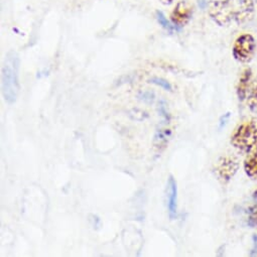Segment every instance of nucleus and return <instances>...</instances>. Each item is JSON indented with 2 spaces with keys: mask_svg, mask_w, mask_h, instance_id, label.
I'll return each mask as SVG.
<instances>
[{
  "mask_svg": "<svg viewBox=\"0 0 257 257\" xmlns=\"http://www.w3.org/2000/svg\"><path fill=\"white\" fill-rule=\"evenodd\" d=\"M255 12L253 0H211L208 14L220 27L242 25L249 22Z\"/></svg>",
  "mask_w": 257,
  "mask_h": 257,
  "instance_id": "obj_1",
  "label": "nucleus"
},
{
  "mask_svg": "<svg viewBox=\"0 0 257 257\" xmlns=\"http://www.w3.org/2000/svg\"><path fill=\"white\" fill-rule=\"evenodd\" d=\"M19 70L20 58L16 52L12 51L7 55L2 69V93L9 104L16 103L19 96Z\"/></svg>",
  "mask_w": 257,
  "mask_h": 257,
  "instance_id": "obj_2",
  "label": "nucleus"
},
{
  "mask_svg": "<svg viewBox=\"0 0 257 257\" xmlns=\"http://www.w3.org/2000/svg\"><path fill=\"white\" fill-rule=\"evenodd\" d=\"M230 144L244 153L255 149L257 147V118L251 117L240 123L231 136Z\"/></svg>",
  "mask_w": 257,
  "mask_h": 257,
  "instance_id": "obj_3",
  "label": "nucleus"
},
{
  "mask_svg": "<svg viewBox=\"0 0 257 257\" xmlns=\"http://www.w3.org/2000/svg\"><path fill=\"white\" fill-rule=\"evenodd\" d=\"M256 48L257 45L254 37L250 34H243L234 42L232 48L233 58L241 64H248L253 60Z\"/></svg>",
  "mask_w": 257,
  "mask_h": 257,
  "instance_id": "obj_4",
  "label": "nucleus"
},
{
  "mask_svg": "<svg viewBox=\"0 0 257 257\" xmlns=\"http://www.w3.org/2000/svg\"><path fill=\"white\" fill-rule=\"evenodd\" d=\"M239 170V162L231 156H223L218 159L215 164V173L220 181L228 183L237 174Z\"/></svg>",
  "mask_w": 257,
  "mask_h": 257,
  "instance_id": "obj_5",
  "label": "nucleus"
},
{
  "mask_svg": "<svg viewBox=\"0 0 257 257\" xmlns=\"http://www.w3.org/2000/svg\"><path fill=\"white\" fill-rule=\"evenodd\" d=\"M193 17V7L185 0L180 2L174 9L171 15L172 24L179 31L181 28H184L189 24Z\"/></svg>",
  "mask_w": 257,
  "mask_h": 257,
  "instance_id": "obj_6",
  "label": "nucleus"
},
{
  "mask_svg": "<svg viewBox=\"0 0 257 257\" xmlns=\"http://www.w3.org/2000/svg\"><path fill=\"white\" fill-rule=\"evenodd\" d=\"M167 201H168V213L171 220L177 218L178 214V187L177 181L173 176H170L168 180L167 188Z\"/></svg>",
  "mask_w": 257,
  "mask_h": 257,
  "instance_id": "obj_7",
  "label": "nucleus"
},
{
  "mask_svg": "<svg viewBox=\"0 0 257 257\" xmlns=\"http://www.w3.org/2000/svg\"><path fill=\"white\" fill-rule=\"evenodd\" d=\"M251 79H252V70L250 68H246L240 75L236 93L239 101H244L247 98L248 92L251 87Z\"/></svg>",
  "mask_w": 257,
  "mask_h": 257,
  "instance_id": "obj_8",
  "label": "nucleus"
},
{
  "mask_svg": "<svg viewBox=\"0 0 257 257\" xmlns=\"http://www.w3.org/2000/svg\"><path fill=\"white\" fill-rule=\"evenodd\" d=\"M244 171L245 174L251 178L256 179L257 178V147L253 149L251 152H249V155L244 161Z\"/></svg>",
  "mask_w": 257,
  "mask_h": 257,
  "instance_id": "obj_9",
  "label": "nucleus"
},
{
  "mask_svg": "<svg viewBox=\"0 0 257 257\" xmlns=\"http://www.w3.org/2000/svg\"><path fill=\"white\" fill-rule=\"evenodd\" d=\"M253 203L248 209V221L247 224L251 228H257V190L252 194Z\"/></svg>",
  "mask_w": 257,
  "mask_h": 257,
  "instance_id": "obj_10",
  "label": "nucleus"
},
{
  "mask_svg": "<svg viewBox=\"0 0 257 257\" xmlns=\"http://www.w3.org/2000/svg\"><path fill=\"white\" fill-rule=\"evenodd\" d=\"M247 105L250 110L257 109V77L253 84L250 87V90L247 95Z\"/></svg>",
  "mask_w": 257,
  "mask_h": 257,
  "instance_id": "obj_11",
  "label": "nucleus"
},
{
  "mask_svg": "<svg viewBox=\"0 0 257 257\" xmlns=\"http://www.w3.org/2000/svg\"><path fill=\"white\" fill-rule=\"evenodd\" d=\"M156 16H157V20H158L159 24H160L166 31H168L170 34H173L175 31H178V30L176 29V27H175L173 24H171V23L167 20L166 16H165L162 12H157Z\"/></svg>",
  "mask_w": 257,
  "mask_h": 257,
  "instance_id": "obj_12",
  "label": "nucleus"
},
{
  "mask_svg": "<svg viewBox=\"0 0 257 257\" xmlns=\"http://www.w3.org/2000/svg\"><path fill=\"white\" fill-rule=\"evenodd\" d=\"M170 136L171 132L169 130H160L157 132V135L155 137V143H158L159 146L166 145Z\"/></svg>",
  "mask_w": 257,
  "mask_h": 257,
  "instance_id": "obj_13",
  "label": "nucleus"
},
{
  "mask_svg": "<svg viewBox=\"0 0 257 257\" xmlns=\"http://www.w3.org/2000/svg\"><path fill=\"white\" fill-rule=\"evenodd\" d=\"M149 82L152 83V84H155V85H157V86H159L161 88H163L166 91H172L173 90V87H172L171 83L168 80H166V79L159 78V77H154V78L150 79Z\"/></svg>",
  "mask_w": 257,
  "mask_h": 257,
  "instance_id": "obj_14",
  "label": "nucleus"
},
{
  "mask_svg": "<svg viewBox=\"0 0 257 257\" xmlns=\"http://www.w3.org/2000/svg\"><path fill=\"white\" fill-rule=\"evenodd\" d=\"M139 98L141 100H143L146 103H153L155 100V94L153 92L150 91H146V92H142L139 96Z\"/></svg>",
  "mask_w": 257,
  "mask_h": 257,
  "instance_id": "obj_15",
  "label": "nucleus"
},
{
  "mask_svg": "<svg viewBox=\"0 0 257 257\" xmlns=\"http://www.w3.org/2000/svg\"><path fill=\"white\" fill-rule=\"evenodd\" d=\"M159 110H160V114H161V116L164 118V120L165 121H170V114H169V112H168V110H167V107H166V102L165 101H162L161 102V104H160V108H159Z\"/></svg>",
  "mask_w": 257,
  "mask_h": 257,
  "instance_id": "obj_16",
  "label": "nucleus"
},
{
  "mask_svg": "<svg viewBox=\"0 0 257 257\" xmlns=\"http://www.w3.org/2000/svg\"><path fill=\"white\" fill-rule=\"evenodd\" d=\"M249 256L257 257V235L252 236V248L250 250Z\"/></svg>",
  "mask_w": 257,
  "mask_h": 257,
  "instance_id": "obj_17",
  "label": "nucleus"
},
{
  "mask_svg": "<svg viewBox=\"0 0 257 257\" xmlns=\"http://www.w3.org/2000/svg\"><path fill=\"white\" fill-rule=\"evenodd\" d=\"M229 117H230V113H227L226 115H224V116L221 117V119H220V128H222L223 125H225V123H226V121H227V119H228Z\"/></svg>",
  "mask_w": 257,
  "mask_h": 257,
  "instance_id": "obj_18",
  "label": "nucleus"
},
{
  "mask_svg": "<svg viewBox=\"0 0 257 257\" xmlns=\"http://www.w3.org/2000/svg\"><path fill=\"white\" fill-rule=\"evenodd\" d=\"M174 2L175 0H162V4L165 6H169V5H172Z\"/></svg>",
  "mask_w": 257,
  "mask_h": 257,
  "instance_id": "obj_19",
  "label": "nucleus"
}]
</instances>
